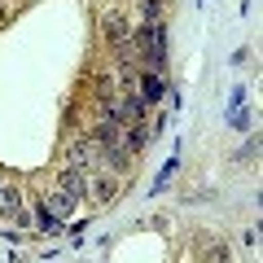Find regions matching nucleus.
Returning a JSON list of instances; mask_svg holds the SVG:
<instances>
[{
    "instance_id": "6e6552de",
    "label": "nucleus",
    "mask_w": 263,
    "mask_h": 263,
    "mask_svg": "<svg viewBox=\"0 0 263 263\" xmlns=\"http://www.w3.org/2000/svg\"><path fill=\"white\" fill-rule=\"evenodd\" d=\"M88 189H92V197H97V202H105V197L114 193V180H110V176H101L97 184H88Z\"/></svg>"
},
{
    "instance_id": "f257e3e1",
    "label": "nucleus",
    "mask_w": 263,
    "mask_h": 263,
    "mask_svg": "<svg viewBox=\"0 0 263 263\" xmlns=\"http://www.w3.org/2000/svg\"><path fill=\"white\" fill-rule=\"evenodd\" d=\"M141 53L154 70H162V57H167V31H162V22H145L141 27Z\"/></svg>"
},
{
    "instance_id": "0eeeda50",
    "label": "nucleus",
    "mask_w": 263,
    "mask_h": 263,
    "mask_svg": "<svg viewBox=\"0 0 263 263\" xmlns=\"http://www.w3.org/2000/svg\"><path fill=\"white\" fill-rule=\"evenodd\" d=\"M105 40L110 44H127V22L114 13V18H105Z\"/></svg>"
},
{
    "instance_id": "39448f33",
    "label": "nucleus",
    "mask_w": 263,
    "mask_h": 263,
    "mask_svg": "<svg viewBox=\"0 0 263 263\" xmlns=\"http://www.w3.org/2000/svg\"><path fill=\"white\" fill-rule=\"evenodd\" d=\"M97 154H101V149H97V141H75V145H70V162H75L79 171H84L88 162H97Z\"/></svg>"
},
{
    "instance_id": "20e7f679",
    "label": "nucleus",
    "mask_w": 263,
    "mask_h": 263,
    "mask_svg": "<svg viewBox=\"0 0 263 263\" xmlns=\"http://www.w3.org/2000/svg\"><path fill=\"white\" fill-rule=\"evenodd\" d=\"M0 215L22 219V197H18V189H13V184H0Z\"/></svg>"
},
{
    "instance_id": "423d86ee",
    "label": "nucleus",
    "mask_w": 263,
    "mask_h": 263,
    "mask_svg": "<svg viewBox=\"0 0 263 263\" xmlns=\"http://www.w3.org/2000/svg\"><path fill=\"white\" fill-rule=\"evenodd\" d=\"M136 97H141L145 105H154V101L162 97V79H158V75H145L141 84H136Z\"/></svg>"
},
{
    "instance_id": "7ed1b4c3",
    "label": "nucleus",
    "mask_w": 263,
    "mask_h": 263,
    "mask_svg": "<svg viewBox=\"0 0 263 263\" xmlns=\"http://www.w3.org/2000/svg\"><path fill=\"white\" fill-rule=\"evenodd\" d=\"M70 211H75V197H66L62 189H57V193L44 202V215H48V219H57V224H62V219H70Z\"/></svg>"
},
{
    "instance_id": "f03ea898",
    "label": "nucleus",
    "mask_w": 263,
    "mask_h": 263,
    "mask_svg": "<svg viewBox=\"0 0 263 263\" xmlns=\"http://www.w3.org/2000/svg\"><path fill=\"white\" fill-rule=\"evenodd\" d=\"M57 184H62V193H66V197H75V202H84V197H88V176H84L79 167L62 171V176H57Z\"/></svg>"
}]
</instances>
